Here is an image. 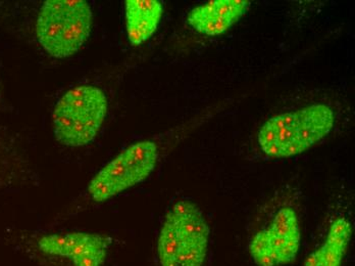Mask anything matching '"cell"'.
<instances>
[{
  "label": "cell",
  "mask_w": 355,
  "mask_h": 266,
  "mask_svg": "<svg viewBox=\"0 0 355 266\" xmlns=\"http://www.w3.org/2000/svg\"><path fill=\"white\" fill-rule=\"evenodd\" d=\"M211 226L200 207L177 201L160 226L153 266H211Z\"/></svg>",
  "instance_id": "1"
},
{
  "label": "cell",
  "mask_w": 355,
  "mask_h": 266,
  "mask_svg": "<svg viewBox=\"0 0 355 266\" xmlns=\"http://www.w3.org/2000/svg\"><path fill=\"white\" fill-rule=\"evenodd\" d=\"M334 111L324 103H313L268 119L257 133L261 152L285 159L306 152L327 138L335 126Z\"/></svg>",
  "instance_id": "2"
},
{
  "label": "cell",
  "mask_w": 355,
  "mask_h": 266,
  "mask_svg": "<svg viewBox=\"0 0 355 266\" xmlns=\"http://www.w3.org/2000/svg\"><path fill=\"white\" fill-rule=\"evenodd\" d=\"M160 160V149L155 140L130 144L105 164L78 200L71 214L91 205L103 204L125 190L140 185L155 172Z\"/></svg>",
  "instance_id": "3"
},
{
  "label": "cell",
  "mask_w": 355,
  "mask_h": 266,
  "mask_svg": "<svg viewBox=\"0 0 355 266\" xmlns=\"http://www.w3.org/2000/svg\"><path fill=\"white\" fill-rule=\"evenodd\" d=\"M93 13L85 0H47L37 16V41L51 57L75 55L87 41Z\"/></svg>",
  "instance_id": "4"
},
{
  "label": "cell",
  "mask_w": 355,
  "mask_h": 266,
  "mask_svg": "<svg viewBox=\"0 0 355 266\" xmlns=\"http://www.w3.org/2000/svg\"><path fill=\"white\" fill-rule=\"evenodd\" d=\"M107 99L94 85L75 86L56 103L53 133L60 144L71 148L87 146L96 138L107 114Z\"/></svg>",
  "instance_id": "5"
},
{
  "label": "cell",
  "mask_w": 355,
  "mask_h": 266,
  "mask_svg": "<svg viewBox=\"0 0 355 266\" xmlns=\"http://www.w3.org/2000/svg\"><path fill=\"white\" fill-rule=\"evenodd\" d=\"M112 238L90 231H60L32 235L24 252L40 266H105Z\"/></svg>",
  "instance_id": "6"
},
{
  "label": "cell",
  "mask_w": 355,
  "mask_h": 266,
  "mask_svg": "<svg viewBox=\"0 0 355 266\" xmlns=\"http://www.w3.org/2000/svg\"><path fill=\"white\" fill-rule=\"evenodd\" d=\"M302 231L298 212L292 206L277 209L251 235L248 251L255 266H286L297 259Z\"/></svg>",
  "instance_id": "7"
},
{
  "label": "cell",
  "mask_w": 355,
  "mask_h": 266,
  "mask_svg": "<svg viewBox=\"0 0 355 266\" xmlns=\"http://www.w3.org/2000/svg\"><path fill=\"white\" fill-rule=\"evenodd\" d=\"M250 8L248 0H211L192 8L187 23L201 35L214 38L231 29Z\"/></svg>",
  "instance_id": "8"
},
{
  "label": "cell",
  "mask_w": 355,
  "mask_h": 266,
  "mask_svg": "<svg viewBox=\"0 0 355 266\" xmlns=\"http://www.w3.org/2000/svg\"><path fill=\"white\" fill-rule=\"evenodd\" d=\"M352 233L354 228L349 218L335 216L309 250L302 266H343L352 244Z\"/></svg>",
  "instance_id": "9"
},
{
  "label": "cell",
  "mask_w": 355,
  "mask_h": 266,
  "mask_svg": "<svg viewBox=\"0 0 355 266\" xmlns=\"http://www.w3.org/2000/svg\"><path fill=\"white\" fill-rule=\"evenodd\" d=\"M162 15L164 6L159 0H125V30L130 43L140 47L153 38Z\"/></svg>",
  "instance_id": "10"
}]
</instances>
